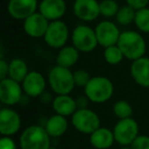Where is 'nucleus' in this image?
Masks as SVG:
<instances>
[{
  "label": "nucleus",
  "instance_id": "bb28decb",
  "mask_svg": "<svg viewBox=\"0 0 149 149\" xmlns=\"http://www.w3.org/2000/svg\"><path fill=\"white\" fill-rule=\"evenodd\" d=\"M100 7V15L104 17H116L118 13V4L114 1V0H102L99 3Z\"/></svg>",
  "mask_w": 149,
  "mask_h": 149
},
{
  "label": "nucleus",
  "instance_id": "4468645a",
  "mask_svg": "<svg viewBox=\"0 0 149 149\" xmlns=\"http://www.w3.org/2000/svg\"><path fill=\"white\" fill-rule=\"evenodd\" d=\"M50 22L41 13H35L24 21V30L32 38L44 37Z\"/></svg>",
  "mask_w": 149,
  "mask_h": 149
},
{
  "label": "nucleus",
  "instance_id": "f257e3e1",
  "mask_svg": "<svg viewBox=\"0 0 149 149\" xmlns=\"http://www.w3.org/2000/svg\"><path fill=\"white\" fill-rule=\"evenodd\" d=\"M118 46L120 48L125 58L134 60L144 56L146 52V42L140 33L135 31H125L120 33Z\"/></svg>",
  "mask_w": 149,
  "mask_h": 149
},
{
  "label": "nucleus",
  "instance_id": "a878e982",
  "mask_svg": "<svg viewBox=\"0 0 149 149\" xmlns=\"http://www.w3.org/2000/svg\"><path fill=\"white\" fill-rule=\"evenodd\" d=\"M134 23L139 31L143 33H149V8L144 7L136 10Z\"/></svg>",
  "mask_w": 149,
  "mask_h": 149
},
{
  "label": "nucleus",
  "instance_id": "6ab92c4d",
  "mask_svg": "<svg viewBox=\"0 0 149 149\" xmlns=\"http://www.w3.org/2000/svg\"><path fill=\"white\" fill-rule=\"evenodd\" d=\"M116 142L113 131L100 127L90 134V143L96 149H108Z\"/></svg>",
  "mask_w": 149,
  "mask_h": 149
},
{
  "label": "nucleus",
  "instance_id": "1a4fd4ad",
  "mask_svg": "<svg viewBox=\"0 0 149 149\" xmlns=\"http://www.w3.org/2000/svg\"><path fill=\"white\" fill-rule=\"evenodd\" d=\"M24 90L22 83L11 79L0 80V101L6 106H13L19 103L23 98Z\"/></svg>",
  "mask_w": 149,
  "mask_h": 149
},
{
  "label": "nucleus",
  "instance_id": "f03ea898",
  "mask_svg": "<svg viewBox=\"0 0 149 149\" xmlns=\"http://www.w3.org/2000/svg\"><path fill=\"white\" fill-rule=\"evenodd\" d=\"M114 87L112 82L103 76L92 77L89 83L84 88V93L90 102L97 104L105 103L113 95Z\"/></svg>",
  "mask_w": 149,
  "mask_h": 149
},
{
  "label": "nucleus",
  "instance_id": "72a5a7b5",
  "mask_svg": "<svg viewBox=\"0 0 149 149\" xmlns=\"http://www.w3.org/2000/svg\"><path fill=\"white\" fill-rule=\"evenodd\" d=\"M120 149H132V147H131V145H127V146H122Z\"/></svg>",
  "mask_w": 149,
  "mask_h": 149
},
{
  "label": "nucleus",
  "instance_id": "0eeeda50",
  "mask_svg": "<svg viewBox=\"0 0 149 149\" xmlns=\"http://www.w3.org/2000/svg\"><path fill=\"white\" fill-rule=\"evenodd\" d=\"M114 140L120 146L131 145L139 136V125L133 118L118 120L113 128Z\"/></svg>",
  "mask_w": 149,
  "mask_h": 149
},
{
  "label": "nucleus",
  "instance_id": "cd10ccee",
  "mask_svg": "<svg viewBox=\"0 0 149 149\" xmlns=\"http://www.w3.org/2000/svg\"><path fill=\"white\" fill-rule=\"evenodd\" d=\"M91 76L90 74L85 70H77L74 72V81L76 87L80 88H85L87 86V84L89 83V81L91 80Z\"/></svg>",
  "mask_w": 149,
  "mask_h": 149
},
{
  "label": "nucleus",
  "instance_id": "2f4dec72",
  "mask_svg": "<svg viewBox=\"0 0 149 149\" xmlns=\"http://www.w3.org/2000/svg\"><path fill=\"white\" fill-rule=\"evenodd\" d=\"M8 70H9V62H6L5 59H0V80L8 78Z\"/></svg>",
  "mask_w": 149,
  "mask_h": 149
},
{
  "label": "nucleus",
  "instance_id": "b1692460",
  "mask_svg": "<svg viewBox=\"0 0 149 149\" xmlns=\"http://www.w3.org/2000/svg\"><path fill=\"white\" fill-rule=\"evenodd\" d=\"M136 15V9L131 7L130 5H125L118 9V13L116 15V22L120 26H129L135 21Z\"/></svg>",
  "mask_w": 149,
  "mask_h": 149
},
{
  "label": "nucleus",
  "instance_id": "dca6fc26",
  "mask_svg": "<svg viewBox=\"0 0 149 149\" xmlns=\"http://www.w3.org/2000/svg\"><path fill=\"white\" fill-rule=\"evenodd\" d=\"M65 11L66 3L64 0H42L39 4V13L49 22L60 19Z\"/></svg>",
  "mask_w": 149,
  "mask_h": 149
},
{
  "label": "nucleus",
  "instance_id": "39448f33",
  "mask_svg": "<svg viewBox=\"0 0 149 149\" xmlns=\"http://www.w3.org/2000/svg\"><path fill=\"white\" fill-rule=\"evenodd\" d=\"M72 45L83 53L92 52L99 45L95 30L86 25H79L74 28L72 34Z\"/></svg>",
  "mask_w": 149,
  "mask_h": 149
},
{
  "label": "nucleus",
  "instance_id": "9d476101",
  "mask_svg": "<svg viewBox=\"0 0 149 149\" xmlns=\"http://www.w3.org/2000/svg\"><path fill=\"white\" fill-rule=\"evenodd\" d=\"M96 37L98 44L102 47L106 48L108 46L116 45L120 36V32L118 26L110 21L100 22L95 29Z\"/></svg>",
  "mask_w": 149,
  "mask_h": 149
},
{
  "label": "nucleus",
  "instance_id": "a211bd4d",
  "mask_svg": "<svg viewBox=\"0 0 149 149\" xmlns=\"http://www.w3.org/2000/svg\"><path fill=\"white\" fill-rule=\"evenodd\" d=\"M52 108L54 112L63 116H72L78 109L76 99L70 94H59L52 100Z\"/></svg>",
  "mask_w": 149,
  "mask_h": 149
},
{
  "label": "nucleus",
  "instance_id": "ddd939ff",
  "mask_svg": "<svg viewBox=\"0 0 149 149\" xmlns=\"http://www.w3.org/2000/svg\"><path fill=\"white\" fill-rule=\"evenodd\" d=\"M72 10L74 15L83 22H93L100 15L97 0H76Z\"/></svg>",
  "mask_w": 149,
  "mask_h": 149
},
{
  "label": "nucleus",
  "instance_id": "5701e85b",
  "mask_svg": "<svg viewBox=\"0 0 149 149\" xmlns=\"http://www.w3.org/2000/svg\"><path fill=\"white\" fill-rule=\"evenodd\" d=\"M103 57L108 64H110V65H116V64L120 63L123 61L125 56L123 54L120 48L116 44V45L108 46V47L104 48Z\"/></svg>",
  "mask_w": 149,
  "mask_h": 149
},
{
  "label": "nucleus",
  "instance_id": "423d86ee",
  "mask_svg": "<svg viewBox=\"0 0 149 149\" xmlns=\"http://www.w3.org/2000/svg\"><path fill=\"white\" fill-rule=\"evenodd\" d=\"M72 124L80 133L90 135L100 128V118L93 110L89 108H80L72 116Z\"/></svg>",
  "mask_w": 149,
  "mask_h": 149
},
{
  "label": "nucleus",
  "instance_id": "f3484780",
  "mask_svg": "<svg viewBox=\"0 0 149 149\" xmlns=\"http://www.w3.org/2000/svg\"><path fill=\"white\" fill-rule=\"evenodd\" d=\"M131 76L133 80L143 88H149V57L138 58L131 65Z\"/></svg>",
  "mask_w": 149,
  "mask_h": 149
},
{
  "label": "nucleus",
  "instance_id": "7c9ffc66",
  "mask_svg": "<svg viewBox=\"0 0 149 149\" xmlns=\"http://www.w3.org/2000/svg\"><path fill=\"white\" fill-rule=\"evenodd\" d=\"M126 1H127V4L130 5L131 7H133L136 10L144 8L149 3V0H126Z\"/></svg>",
  "mask_w": 149,
  "mask_h": 149
},
{
  "label": "nucleus",
  "instance_id": "f8f14e48",
  "mask_svg": "<svg viewBox=\"0 0 149 149\" xmlns=\"http://www.w3.org/2000/svg\"><path fill=\"white\" fill-rule=\"evenodd\" d=\"M24 93L29 97H39L42 96L46 88V80L43 74L39 72H29L27 77L22 82Z\"/></svg>",
  "mask_w": 149,
  "mask_h": 149
},
{
  "label": "nucleus",
  "instance_id": "6e6552de",
  "mask_svg": "<svg viewBox=\"0 0 149 149\" xmlns=\"http://www.w3.org/2000/svg\"><path fill=\"white\" fill-rule=\"evenodd\" d=\"M70 31L64 22L57 19L52 21L49 23L45 35H44V41L49 47L54 49H60L65 46L68 40Z\"/></svg>",
  "mask_w": 149,
  "mask_h": 149
},
{
  "label": "nucleus",
  "instance_id": "9b49d317",
  "mask_svg": "<svg viewBox=\"0 0 149 149\" xmlns=\"http://www.w3.org/2000/svg\"><path fill=\"white\" fill-rule=\"evenodd\" d=\"M22 120L19 112L9 106L3 107L0 111V133L2 136L11 137L19 131Z\"/></svg>",
  "mask_w": 149,
  "mask_h": 149
},
{
  "label": "nucleus",
  "instance_id": "473e14b6",
  "mask_svg": "<svg viewBox=\"0 0 149 149\" xmlns=\"http://www.w3.org/2000/svg\"><path fill=\"white\" fill-rule=\"evenodd\" d=\"M89 101H90V100L88 99V97L86 95L78 97L77 99H76L78 109H80V108H88V102H89Z\"/></svg>",
  "mask_w": 149,
  "mask_h": 149
},
{
  "label": "nucleus",
  "instance_id": "c85d7f7f",
  "mask_svg": "<svg viewBox=\"0 0 149 149\" xmlns=\"http://www.w3.org/2000/svg\"><path fill=\"white\" fill-rule=\"evenodd\" d=\"M132 149H149V137L139 135L134 142L131 144Z\"/></svg>",
  "mask_w": 149,
  "mask_h": 149
},
{
  "label": "nucleus",
  "instance_id": "2eb2a0df",
  "mask_svg": "<svg viewBox=\"0 0 149 149\" xmlns=\"http://www.w3.org/2000/svg\"><path fill=\"white\" fill-rule=\"evenodd\" d=\"M37 7V0H9L7 10L11 17L25 21L36 13Z\"/></svg>",
  "mask_w": 149,
  "mask_h": 149
},
{
  "label": "nucleus",
  "instance_id": "f704fd0d",
  "mask_svg": "<svg viewBox=\"0 0 149 149\" xmlns=\"http://www.w3.org/2000/svg\"><path fill=\"white\" fill-rule=\"evenodd\" d=\"M49 149H58V148H56V147H52V146H51V147H50Z\"/></svg>",
  "mask_w": 149,
  "mask_h": 149
},
{
  "label": "nucleus",
  "instance_id": "aec40b11",
  "mask_svg": "<svg viewBox=\"0 0 149 149\" xmlns=\"http://www.w3.org/2000/svg\"><path fill=\"white\" fill-rule=\"evenodd\" d=\"M44 128L50 137L58 138V137H61L68 131V123L65 116L54 113L46 120Z\"/></svg>",
  "mask_w": 149,
  "mask_h": 149
},
{
  "label": "nucleus",
  "instance_id": "393cba45",
  "mask_svg": "<svg viewBox=\"0 0 149 149\" xmlns=\"http://www.w3.org/2000/svg\"><path fill=\"white\" fill-rule=\"evenodd\" d=\"M112 111H113L114 116H116L118 120L128 118H132L133 107L128 101H126V100H118V101L113 104Z\"/></svg>",
  "mask_w": 149,
  "mask_h": 149
},
{
  "label": "nucleus",
  "instance_id": "7ed1b4c3",
  "mask_svg": "<svg viewBox=\"0 0 149 149\" xmlns=\"http://www.w3.org/2000/svg\"><path fill=\"white\" fill-rule=\"evenodd\" d=\"M51 137L45 128L37 125L29 126L23 131L19 137L21 149H49L51 147Z\"/></svg>",
  "mask_w": 149,
  "mask_h": 149
},
{
  "label": "nucleus",
  "instance_id": "4be33fe9",
  "mask_svg": "<svg viewBox=\"0 0 149 149\" xmlns=\"http://www.w3.org/2000/svg\"><path fill=\"white\" fill-rule=\"evenodd\" d=\"M28 74H29V68L25 60L22 58H13L9 61L8 78L22 83Z\"/></svg>",
  "mask_w": 149,
  "mask_h": 149
},
{
  "label": "nucleus",
  "instance_id": "412c9836",
  "mask_svg": "<svg viewBox=\"0 0 149 149\" xmlns=\"http://www.w3.org/2000/svg\"><path fill=\"white\" fill-rule=\"evenodd\" d=\"M80 58V51L72 46H63L60 48L56 56V64L70 68L77 63Z\"/></svg>",
  "mask_w": 149,
  "mask_h": 149
},
{
  "label": "nucleus",
  "instance_id": "c756f323",
  "mask_svg": "<svg viewBox=\"0 0 149 149\" xmlns=\"http://www.w3.org/2000/svg\"><path fill=\"white\" fill-rule=\"evenodd\" d=\"M0 149H17V144L11 137L2 136L0 139Z\"/></svg>",
  "mask_w": 149,
  "mask_h": 149
},
{
  "label": "nucleus",
  "instance_id": "20e7f679",
  "mask_svg": "<svg viewBox=\"0 0 149 149\" xmlns=\"http://www.w3.org/2000/svg\"><path fill=\"white\" fill-rule=\"evenodd\" d=\"M48 83L51 90L59 94H70V92L76 87L74 81V72L70 68L61 65H54L48 74Z\"/></svg>",
  "mask_w": 149,
  "mask_h": 149
}]
</instances>
